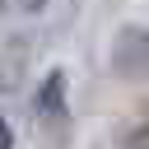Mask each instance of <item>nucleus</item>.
Instances as JSON below:
<instances>
[{
    "instance_id": "f257e3e1",
    "label": "nucleus",
    "mask_w": 149,
    "mask_h": 149,
    "mask_svg": "<svg viewBox=\"0 0 149 149\" xmlns=\"http://www.w3.org/2000/svg\"><path fill=\"white\" fill-rule=\"evenodd\" d=\"M33 56H37V37L28 28H9L0 37V93H23L28 88Z\"/></svg>"
},
{
    "instance_id": "f03ea898",
    "label": "nucleus",
    "mask_w": 149,
    "mask_h": 149,
    "mask_svg": "<svg viewBox=\"0 0 149 149\" xmlns=\"http://www.w3.org/2000/svg\"><path fill=\"white\" fill-rule=\"evenodd\" d=\"M107 61H112V74H121L130 84L135 79H149V28L144 23H121L112 33Z\"/></svg>"
},
{
    "instance_id": "7ed1b4c3",
    "label": "nucleus",
    "mask_w": 149,
    "mask_h": 149,
    "mask_svg": "<svg viewBox=\"0 0 149 149\" xmlns=\"http://www.w3.org/2000/svg\"><path fill=\"white\" fill-rule=\"evenodd\" d=\"M65 88H70V74H65V70H47V79H42L37 93H33V107H37V116H42V126H61V121L70 116Z\"/></svg>"
},
{
    "instance_id": "20e7f679",
    "label": "nucleus",
    "mask_w": 149,
    "mask_h": 149,
    "mask_svg": "<svg viewBox=\"0 0 149 149\" xmlns=\"http://www.w3.org/2000/svg\"><path fill=\"white\" fill-rule=\"evenodd\" d=\"M116 149H149V121H130L116 130Z\"/></svg>"
},
{
    "instance_id": "39448f33",
    "label": "nucleus",
    "mask_w": 149,
    "mask_h": 149,
    "mask_svg": "<svg viewBox=\"0 0 149 149\" xmlns=\"http://www.w3.org/2000/svg\"><path fill=\"white\" fill-rule=\"evenodd\" d=\"M5 9H19V14H42L47 0H5Z\"/></svg>"
},
{
    "instance_id": "423d86ee",
    "label": "nucleus",
    "mask_w": 149,
    "mask_h": 149,
    "mask_svg": "<svg viewBox=\"0 0 149 149\" xmlns=\"http://www.w3.org/2000/svg\"><path fill=\"white\" fill-rule=\"evenodd\" d=\"M0 149H14V130H9V116L0 107Z\"/></svg>"
}]
</instances>
